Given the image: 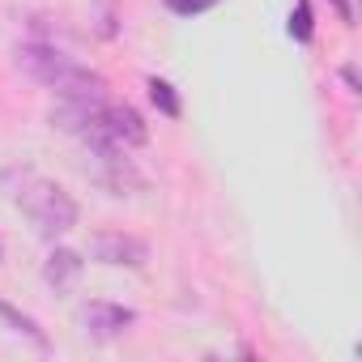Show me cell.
<instances>
[{"mask_svg": "<svg viewBox=\"0 0 362 362\" xmlns=\"http://www.w3.org/2000/svg\"><path fill=\"white\" fill-rule=\"evenodd\" d=\"M13 201L22 205V214L35 222L39 235L56 239V235H69L77 226V201L56 184V179H43L35 170H22L18 175V188H13Z\"/></svg>", "mask_w": 362, "mask_h": 362, "instance_id": "7a4b0ae2", "label": "cell"}, {"mask_svg": "<svg viewBox=\"0 0 362 362\" xmlns=\"http://www.w3.org/2000/svg\"><path fill=\"white\" fill-rule=\"evenodd\" d=\"M0 260H5V247H0Z\"/></svg>", "mask_w": 362, "mask_h": 362, "instance_id": "7c38bea8", "label": "cell"}, {"mask_svg": "<svg viewBox=\"0 0 362 362\" xmlns=\"http://www.w3.org/2000/svg\"><path fill=\"white\" fill-rule=\"evenodd\" d=\"M311 35H315V22H311V0H298L294 13H290V39L311 43Z\"/></svg>", "mask_w": 362, "mask_h": 362, "instance_id": "ba28073f", "label": "cell"}, {"mask_svg": "<svg viewBox=\"0 0 362 362\" xmlns=\"http://www.w3.org/2000/svg\"><path fill=\"white\" fill-rule=\"evenodd\" d=\"M77 324L94 341H111V337H119V332H128L136 324V311L119 307V303H86L81 315H77Z\"/></svg>", "mask_w": 362, "mask_h": 362, "instance_id": "277c9868", "label": "cell"}, {"mask_svg": "<svg viewBox=\"0 0 362 362\" xmlns=\"http://www.w3.org/2000/svg\"><path fill=\"white\" fill-rule=\"evenodd\" d=\"M18 69L30 81H39L43 90L60 94V98H107V81L94 69L64 56L60 47H52V43H22L18 47Z\"/></svg>", "mask_w": 362, "mask_h": 362, "instance_id": "6da1fadb", "label": "cell"}, {"mask_svg": "<svg viewBox=\"0 0 362 362\" xmlns=\"http://www.w3.org/2000/svg\"><path fill=\"white\" fill-rule=\"evenodd\" d=\"M337 13H341V22H345V26H354V9H349V0H337Z\"/></svg>", "mask_w": 362, "mask_h": 362, "instance_id": "8fae6325", "label": "cell"}, {"mask_svg": "<svg viewBox=\"0 0 362 362\" xmlns=\"http://www.w3.org/2000/svg\"><path fill=\"white\" fill-rule=\"evenodd\" d=\"M90 252H94V260H103L111 269H145V260H149V243L136 235H124V230H98L90 239Z\"/></svg>", "mask_w": 362, "mask_h": 362, "instance_id": "3957f363", "label": "cell"}, {"mask_svg": "<svg viewBox=\"0 0 362 362\" xmlns=\"http://www.w3.org/2000/svg\"><path fill=\"white\" fill-rule=\"evenodd\" d=\"M0 320H5V324H13V332H22V337H30L39 349H47V337H43V328L30 320V315H22L18 307H9V303H0Z\"/></svg>", "mask_w": 362, "mask_h": 362, "instance_id": "8992f818", "label": "cell"}, {"mask_svg": "<svg viewBox=\"0 0 362 362\" xmlns=\"http://www.w3.org/2000/svg\"><path fill=\"white\" fill-rule=\"evenodd\" d=\"M149 98H153V107L166 115V119H179V94H175V86L170 81H162V77H149Z\"/></svg>", "mask_w": 362, "mask_h": 362, "instance_id": "52a82bcc", "label": "cell"}, {"mask_svg": "<svg viewBox=\"0 0 362 362\" xmlns=\"http://www.w3.org/2000/svg\"><path fill=\"white\" fill-rule=\"evenodd\" d=\"M166 9H170L175 18H197V13L218 9V0H166Z\"/></svg>", "mask_w": 362, "mask_h": 362, "instance_id": "9c48e42d", "label": "cell"}, {"mask_svg": "<svg viewBox=\"0 0 362 362\" xmlns=\"http://www.w3.org/2000/svg\"><path fill=\"white\" fill-rule=\"evenodd\" d=\"M341 81L349 86V94H358V73H354V64H345V69H341Z\"/></svg>", "mask_w": 362, "mask_h": 362, "instance_id": "30bf717a", "label": "cell"}, {"mask_svg": "<svg viewBox=\"0 0 362 362\" xmlns=\"http://www.w3.org/2000/svg\"><path fill=\"white\" fill-rule=\"evenodd\" d=\"M81 269H86V260H81L73 247H56V252L47 256V264H43V281L56 286V290H73L77 277H81Z\"/></svg>", "mask_w": 362, "mask_h": 362, "instance_id": "5b68a950", "label": "cell"}]
</instances>
